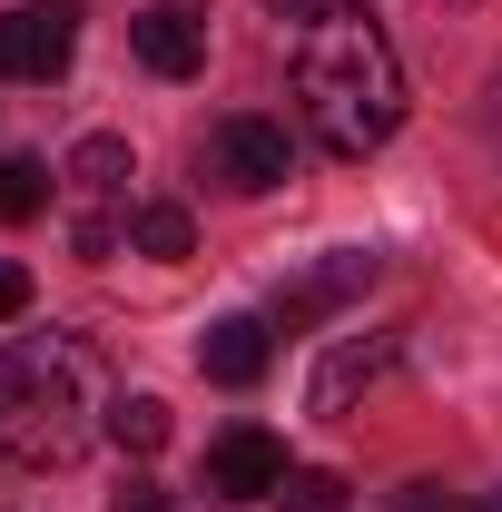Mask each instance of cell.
I'll list each match as a JSON object with an SVG mask.
<instances>
[{
    "instance_id": "16",
    "label": "cell",
    "mask_w": 502,
    "mask_h": 512,
    "mask_svg": "<svg viewBox=\"0 0 502 512\" xmlns=\"http://www.w3.org/2000/svg\"><path fill=\"white\" fill-rule=\"evenodd\" d=\"M10 316H30V266L0 256V325H10Z\"/></svg>"
},
{
    "instance_id": "2",
    "label": "cell",
    "mask_w": 502,
    "mask_h": 512,
    "mask_svg": "<svg viewBox=\"0 0 502 512\" xmlns=\"http://www.w3.org/2000/svg\"><path fill=\"white\" fill-rule=\"evenodd\" d=\"M89 355L79 335H20L0 345V463L10 473H50L89 444Z\"/></svg>"
},
{
    "instance_id": "18",
    "label": "cell",
    "mask_w": 502,
    "mask_h": 512,
    "mask_svg": "<svg viewBox=\"0 0 502 512\" xmlns=\"http://www.w3.org/2000/svg\"><path fill=\"white\" fill-rule=\"evenodd\" d=\"M483 128H493V158H502V69H493V99H483Z\"/></svg>"
},
{
    "instance_id": "13",
    "label": "cell",
    "mask_w": 502,
    "mask_h": 512,
    "mask_svg": "<svg viewBox=\"0 0 502 512\" xmlns=\"http://www.w3.org/2000/svg\"><path fill=\"white\" fill-rule=\"evenodd\" d=\"M109 434H119V453H158L168 444V404L158 394H119L109 404Z\"/></svg>"
},
{
    "instance_id": "5",
    "label": "cell",
    "mask_w": 502,
    "mask_h": 512,
    "mask_svg": "<svg viewBox=\"0 0 502 512\" xmlns=\"http://www.w3.org/2000/svg\"><path fill=\"white\" fill-rule=\"evenodd\" d=\"M286 168H296V148H286V128H276V119L237 109V119L207 128V178H217L227 197H266V188H286Z\"/></svg>"
},
{
    "instance_id": "4",
    "label": "cell",
    "mask_w": 502,
    "mask_h": 512,
    "mask_svg": "<svg viewBox=\"0 0 502 512\" xmlns=\"http://www.w3.org/2000/svg\"><path fill=\"white\" fill-rule=\"evenodd\" d=\"M365 286H375V256H365V247H335V256H315V266H296V276L276 286L266 325H276V335H315L325 316H345Z\"/></svg>"
},
{
    "instance_id": "14",
    "label": "cell",
    "mask_w": 502,
    "mask_h": 512,
    "mask_svg": "<svg viewBox=\"0 0 502 512\" xmlns=\"http://www.w3.org/2000/svg\"><path fill=\"white\" fill-rule=\"evenodd\" d=\"M276 512H355V493H345V473H286Z\"/></svg>"
},
{
    "instance_id": "3",
    "label": "cell",
    "mask_w": 502,
    "mask_h": 512,
    "mask_svg": "<svg viewBox=\"0 0 502 512\" xmlns=\"http://www.w3.org/2000/svg\"><path fill=\"white\" fill-rule=\"evenodd\" d=\"M128 138H79L69 148V168H60V197H69V247L79 256H119L128 247V217H138V197H128Z\"/></svg>"
},
{
    "instance_id": "1",
    "label": "cell",
    "mask_w": 502,
    "mask_h": 512,
    "mask_svg": "<svg viewBox=\"0 0 502 512\" xmlns=\"http://www.w3.org/2000/svg\"><path fill=\"white\" fill-rule=\"evenodd\" d=\"M296 109L325 158H375L404 119V69L394 40L365 20V0H315L296 30Z\"/></svg>"
},
{
    "instance_id": "10",
    "label": "cell",
    "mask_w": 502,
    "mask_h": 512,
    "mask_svg": "<svg viewBox=\"0 0 502 512\" xmlns=\"http://www.w3.org/2000/svg\"><path fill=\"white\" fill-rule=\"evenodd\" d=\"M266 355H276V325L266 316H217L207 335H197V365H207L217 384H256Z\"/></svg>"
},
{
    "instance_id": "19",
    "label": "cell",
    "mask_w": 502,
    "mask_h": 512,
    "mask_svg": "<svg viewBox=\"0 0 502 512\" xmlns=\"http://www.w3.org/2000/svg\"><path fill=\"white\" fill-rule=\"evenodd\" d=\"M266 10H276V20H296V30H306V10H315V0H266Z\"/></svg>"
},
{
    "instance_id": "9",
    "label": "cell",
    "mask_w": 502,
    "mask_h": 512,
    "mask_svg": "<svg viewBox=\"0 0 502 512\" xmlns=\"http://www.w3.org/2000/svg\"><path fill=\"white\" fill-rule=\"evenodd\" d=\"M128 40H138V60L158 69V79H197V69H207V10H197V0H158Z\"/></svg>"
},
{
    "instance_id": "17",
    "label": "cell",
    "mask_w": 502,
    "mask_h": 512,
    "mask_svg": "<svg viewBox=\"0 0 502 512\" xmlns=\"http://www.w3.org/2000/svg\"><path fill=\"white\" fill-rule=\"evenodd\" d=\"M394 512H453V493H443V483H404V493H394Z\"/></svg>"
},
{
    "instance_id": "12",
    "label": "cell",
    "mask_w": 502,
    "mask_h": 512,
    "mask_svg": "<svg viewBox=\"0 0 502 512\" xmlns=\"http://www.w3.org/2000/svg\"><path fill=\"white\" fill-rule=\"evenodd\" d=\"M50 197H60V178H50L40 158H0V227H30Z\"/></svg>"
},
{
    "instance_id": "6",
    "label": "cell",
    "mask_w": 502,
    "mask_h": 512,
    "mask_svg": "<svg viewBox=\"0 0 502 512\" xmlns=\"http://www.w3.org/2000/svg\"><path fill=\"white\" fill-rule=\"evenodd\" d=\"M394 355H404V335H394V325L335 335V345H325V365H315V384H306V414H325V424H335L355 394H375V384L394 375Z\"/></svg>"
},
{
    "instance_id": "11",
    "label": "cell",
    "mask_w": 502,
    "mask_h": 512,
    "mask_svg": "<svg viewBox=\"0 0 502 512\" xmlns=\"http://www.w3.org/2000/svg\"><path fill=\"white\" fill-rule=\"evenodd\" d=\"M128 247H138V256H188V247H197L188 207H178V197H138V217H128Z\"/></svg>"
},
{
    "instance_id": "15",
    "label": "cell",
    "mask_w": 502,
    "mask_h": 512,
    "mask_svg": "<svg viewBox=\"0 0 502 512\" xmlns=\"http://www.w3.org/2000/svg\"><path fill=\"white\" fill-rule=\"evenodd\" d=\"M109 512H178V503H168V483H148V473H128L119 493H109Z\"/></svg>"
},
{
    "instance_id": "8",
    "label": "cell",
    "mask_w": 502,
    "mask_h": 512,
    "mask_svg": "<svg viewBox=\"0 0 502 512\" xmlns=\"http://www.w3.org/2000/svg\"><path fill=\"white\" fill-rule=\"evenodd\" d=\"M69 50H79L69 0H20V10H0V79H60Z\"/></svg>"
},
{
    "instance_id": "20",
    "label": "cell",
    "mask_w": 502,
    "mask_h": 512,
    "mask_svg": "<svg viewBox=\"0 0 502 512\" xmlns=\"http://www.w3.org/2000/svg\"><path fill=\"white\" fill-rule=\"evenodd\" d=\"M483 512H502V493H483Z\"/></svg>"
},
{
    "instance_id": "7",
    "label": "cell",
    "mask_w": 502,
    "mask_h": 512,
    "mask_svg": "<svg viewBox=\"0 0 502 512\" xmlns=\"http://www.w3.org/2000/svg\"><path fill=\"white\" fill-rule=\"evenodd\" d=\"M266 493H286V444L266 434V424H227L217 444H207V503H266Z\"/></svg>"
}]
</instances>
